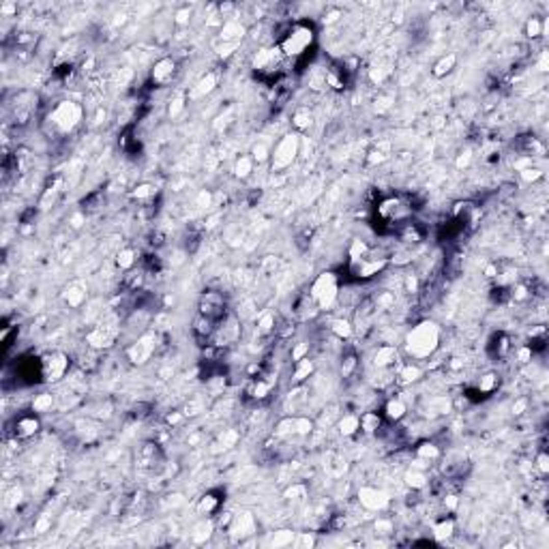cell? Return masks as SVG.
<instances>
[{"instance_id": "6da1fadb", "label": "cell", "mask_w": 549, "mask_h": 549, "mask_svg": "<svg viewBox=\"0 0 549 549\" xmlns=\"http://www.w3.org/2000/svg\"><path fill=\"white\" fill-rule=\"evenodd\" d=\"M440 346V328L433 322H421L406 335V352L408 356L423 360L429 358Z\"/></svg>"}, {"instance_id": "7a4b0ae2", "label": "cell", "mask_w": 549, "mask_h": 549, "mask_svg": "<svg viewBox=\"0 0 549 549\" xmlns=\"http://www.w3.org/2000/svg\"><path fill=\"white\" fill-rule=\"evenodd\" d=\"M313 39H316V33L309 24H303V22L294 24L283 35V39L279 41V51H281L283 56H292V58L303 56L305 51L311 47Z\"/></svg>"}, {"instance_id": "3957f363", "label": "cell", "mask_w": 549, "mask_h": 549, "mask_svg": "<svg viewBox=\"0 0 549 549\" xmlns=\"http://www.w3.org/2000/svg\"><path fill=\"white\" fill-rule=\"evenodd\" d=\"M82 116H84V110H82L80 103L65 99V101H58L56 103L54 110L49 112V118L47 120L56 127V131L71 133L82 122Z\"/></svg>"}, {"instance_id": "277c9868", "label": "cell", "mask_w": 549, "mask_h": 549, "mask_svg": "<svg viewBox=\"0 0 549 549\" xmlns=\"http://www.w3.org/2000/svg\"><path fill=\"white\" fill-rule=\"evenodd\" d=\"M300 150V136L296 133H287L279 140V144L275 146V150L271 152V170L273 172H283L292 165L298 157Z\"/></svg>"}, {"instance_id": "5b68a950", "label": "cell", "mask_w": 549, "mask_h": 549, "mask_svg": "<svg viewBox=\"0 0 549 549\" xmlns=\"http://www.w3.org/2000/svg\"><path fill=\"white\" fill-rule=\"evenodd\" d=\"M311 298L320 309H330L339 298V283L333 273H322L311 285Z\"/></svg>"}, {"instance_id": "8992f818", "label": "cell", "mask_w": 549, "mask_h": 549, "mask_svg": "<svg viewBox=\"0 0 549 549\" xmlns=\"http://www.w3.org/2000/svg\"><path fill=\"white\" fill-rule=\"evenodd\" d=\"M69 367V360L65 354H49L41 360V376L45 380H60L65 376V371Z\"/></svg>"}, {"instance_id": "52a82bcc", "label": "cell", "mask_w": 549, "mask_h": 549, "mask_svg": "<svg viewBox=\"0 0 549 549\" xmlns=\"http://www.w3.org/2000/svg\"><path fill=\"white\" fill-rule=\"evenodd\" d=\"M200 313L208 320H219L225 313V300L217 292H206L200 300Z\"/></svg>"}, {"instance_id": "ba28073f", "label": "cell", "mask_w": 549, "mask_h": 549, "mask_svg": "<svg viewBox=\"0 0 549 549\" xmlns=\"http://www.w3.org/2000/svg\"><path fill=\"white\" fill-rule=\"evenodd\" d=\"M384 266H386L384 257H380V260H374V257H360V260L350 262V271H352V275H356L358 279H369V277L378 275Z\"/></svg>"}, {"instance_id": "9c48e42d", "label": "cell", "mask_w": 549, "mask_h": 549, "mask_svg": "<svg viewBox=\"0 0 549 549\" xmlns=\"http://www.w3.org/2000/svg\"><path fill=\"white\" fill-rule=\"evenodd\" d=\"M358 500L369 511H384L388 506V495L376 487H362L358 491Z\"/></svg>"}, {"instance_id": "30bf717a", "label": "cell", "mask_w": 549, "mask_h": 549, "mask_svg": "<svg viewBox=\"0 0 549 549\" xmlns=\"http://www.w3.org/2000/svg\"><path fill=\"white\" fill-rule=\"evenodd\" d=\"M283 54L279 51V47H266V49H260L253 58V69L257 73H268L273 71L277 65H279V58Z\"/></svg>"}, {"instance_id": "8fae6325", "label": "cell", "mask_w": 549, "mask_h": 549, "mask_svg": "<svg viewBox=\"0 0 549 549\" xmlns=\"http://www.w3.org/2000/svg\"><path fill=\"white\" fill-rule=\"evenodd\" d=\"M174 73H176V60L174 58H161V60L154 63L150 80L154 82V84L165 86V84H170V82H172Z\"/></svg>"}, {"instance_id": "7c38bea8", "label": "cell", "mask_w": 549, "mask_h": 549, "mask_svg": "<svg viewBox=\"0 0 549 549\" xmlns=\"http://www.w3.org/2000/svg\"><path fill=\"white\" fill-rule=\"evenodd\" d=\"M152 350H154V337H142L127 350V356L131 358V362H144L152 354Z\"/></svg>"}, {"instance_id": "4fadbf2b", "label": "cell", "mask_w": 549, "mask_h": 549, "mask_svg": "<svg viewBox=\"0 0 549 549\" xmlns=\"http://www.w3.org/2000/svg\"><path fill=\"white\" fill-rule=\"evenodd\" d=\"M217 82H219V75L215 73V71H208L204 77L198 80V84H195L189 92V99H202L206 95H211V92L217 88Z\"/></svg>"}, {"instance_id": "5bb4252c", "label": "cell", "mask_w": 549, "mask_h": 549, "mask_svg": "<svg viewBox=\"0 0 549 549\" xmlns=\"http://www.w3.org/2000/svg\"><path fill=\"white\" fill-rule=\"evenodd\" d=\"M37 431H39V419L35 414L17 419V423H15V436L17 438H30V436H35Z\"/></svg>"}, {"instance_id": "9a60e30c", "label": "cell", "mask_w": 549, "mask_h": 549, "mask_svg": "<svg viewBox=\"0 0 549 549\" xmlns=\"http://www.w3.org/2000/svg\"><path fill=\"white\" fill-rule=\"evenodd\" d=\"M455 65H457V54H453V51H449V54H444L436 65H433L431 69V73L433 77H444V75H449L451 71L455 69Z\"/></svg>"}, {"instance_id": "2e32d148", "label": "cell", "mask_w": 549, "mask_h": 549, "mask_svg": "<svg viewBox=\"0 0 549 549\" xmlns=\"http://www.w3.org/2000/svg\"><path fill=\"white\" fill-rule=\"evenodd\" d=\"M245 35V26L238 24V22H225L223 28H221V41H230V43H241V39Z\"/></svg>"}, {"instance_id": "e0dca14e", "label": "cell", "mask_w": 549, "mask_h": 549, "mask_svg": "<svg viewBox=\"0 0 549 549\" xmlns=\"http://www.w3.org/2000/svg\"><path fill=\"white\" fill-rule=\"evenodd\" d=\"M63 298H65V303L69 307H80L86 300V290L82 287L80 283H71L65 292H63Z\"/></svg>"}, {"instance_id": "ac0fdd59", "label": "cell", "mask_w": 549, "mask_h": 549, "mask_svg": "<svg viewBox=\"0 0 549 549\" xmlns=\"http://www.w3.org/2000/svg\"><path fill=\"white\" fill-rule=\"evenodd\" d=\"M374 362L378 367H390L393 362H397V348L395 346H382L378 348L376 356H374Z\"/></svg>"}, {"instance_id": "d6986e66", "label": "cell", "mask_w": 549, "mask_h": 549, "mask_svg": "<svg viewBox=\"0 0 549 549\" xmlns=\"http://www.w3.org/2000/svg\"><path fill=\"white\" fill-rule=\"evenodd\" d=\"M384 414H386L388 421H401L403 416H406V403H403L399 397L388 399L386 406H384Z\"/></svg>"}, {"instance_id": "ffe728a7", "label": "cell", "mask_w": 549, "mask_h": 549, "mask_svg": "<svg viewBox=\"0 0 549 549\" xmlns=\"http://www.w3.org/2000/svg\"><path fill=\"white\" fill-rule=\"evenodd\" d=\"M358 429H360V416H356V414H344L339 419V431L344 436H354Z\"/></svg>"}, {"instance_id": "44dd1931", "label": "cell", "mask_w": 549, "mask_h": 549, "mask_svg": "<svg viewBox=\"0 0 549 549\" xmlns=\"http://www.w3.org/2000/svg\"><path fill=\"white\" fill-rule=\"evenodd\" d=\"M253 157H249V154H241V157L236 159L234 163V174L238 176V178H249L251 172H253Z\"/></svg>"}, {"instance_id": "7402d4cb", "label": "cell", "mask_w": 549, "mask_h": 549, "mask_svg": "<svg viewBox=\"0 0 549 549\" xmlns=\"http://www.w3.org/2000/svg\"><path fill=\"white\" fill-rule=\"evenodd\" d=\"M380 425H382V419H380L378 412H365V414H360V429L365 431V433H376Z\"/></svg>"}, {"instance_id": "603a6c76", "label": "cell", "mask_w": 549, "mask_h": 549, "mask_svg": "<svg viewBox=\"0 0 549 549\" xmlns=\"http://www.w3.org/2000/svg\"><path fill=\"white\" fill-rule=\"evenodd\" d=\"M217 509H219V498H217L215 493H206V495H202L200 502H198V511H200L202 515H211V513H215Z\"/></svg>"}, {"instance_id": "cb8c5ba5", "label": "cell", "mask_w": 549, "mask_h": 549, "mask_svg": "<svg viewBox=\"0 0 549 549\" xmlns=\"http://www.w3.org/2000/svg\"><path fill=\"white\" fill-rule=\"evenodd\" d=\"M453 530H455L453 519H442V521H438L436 526H433V536H436V541H447V538L453 534Z\"/></svg>"}, {"instance_id": "d4e9b609", "label": "cell", "mask_w": 549, "mask_h": 549, "mask_svg": "<svg viewBox=\"0 0 549 549\" xmlns=\"http://www.w3.org/2000/svg\"><path fill=\"white\" fill-rule=\"evenodd\" d=\"M311 371H313V362L309 360V358L296 360V365H294V382H303L305 378H309Z\"/></svg>"}, {"instance_id": "484cf974", "label": "cell", "mask_w": 549, "mask_h": 549, "mask_svg": "<svg viewBox=\"0 0 549 549\" xmlns=\"http://www.w3.org/2000/svg\"><path fill=\"white\" fill-rule=\"evenodd\" d=\"M543 30H545V22L541 17H530L526 22V37L528 39H536V37H541L543 35Z\"/></svg>"}, {"instance_id": "4316f807", "label": "cell", "mask_w": 549, "mask_h": 549, "mask_svg": "<svg viewBox=\"0 0 549 549\" xmlns=\"http://www.w3.org/2000/svg\"><path fill=\"white\" fill-rule=\"evenodd\" d=\"M416 455H419V459H425V461H433L440 455V449L436 447L433 442H423L421 447L416 449Z\"/></svg>"}, {"instance_id": "83f0119b", "label": "cell", "mask_w": 549, "mask_h": 549, "mask_svg": "<svg viewBox=\"0 0 549 549\" xmlns=\"http://www.w3.org/2000/svg\"><path fill=\"white\" fill-rule=\"evenodd\" d=\"M419 378H421L419 365H406V367L399 371V382H401V384H412V382H416Z\"/></svg>"}, {"instance_id": "f1b7e54d", "label": "cell", "mask_w": 549, "mask_h": 549, "mask_svg": "<svg viewBox=\"0 0 549 549\" xmlns=\"http://www.w3.org/2000/svg\"><path fill=\"white\" fill-rule=\"evenodd\" d=\"M406 483H408V487H412V489H423V487L427 485V476H425L423 472H419L416 468H412L406 474Z\"/></svg>"}, {"instance_id": "f546056e", "label": "cell", "mask_w": 549, "mask_h": 549, "mask_svg": "<svg viewBox=\"0 0 549 549\" xmlns=\"http://www.w3.org/2000/svg\"><path fill=\"white\" fill-rule=\"evenodd\" d=\"M51 406H54V397L49 393H43V395H37L33 401V410L35 412H49Z\"/></svg>"}, {"instance_id": "4dcf8cb0", "label": "cell", "mask_w": 549, "mask_h": 549, "mask_svg": "<svg viewBox=\"0 0 549 549\" xmlns=\"http://www.w3.org/2000/svg\"><path fill=\"white\" fill-rule=\"evenodd\" d=\"M116 264L122 268V271H129V268H133V264H136V253H133L131 249H122V251H118V255H116Z\"/></svg>"}, {"instance_id": "1f68e13d", "label": "cell", "mask_w": 549, "mask_h": 549, "mask_svg": "<svg viewBox=\"0 0 549 549\" xmlns=\"http://www.w3.org/2000/svg\"><path fill=\"white\" fill-rule=\"evenodd\" d=\"M311 431H313V421L311 419H307V416L294 419V433H298V436H309Z\"/></svg>"}, {"instance_id": "d6a6232c", "label": "cell", "mask_w": 549, "mask_h": 549, "mask_svg": "<svg viewBox=\"0 0 549 549\" xmlns=\"http://www.w3.org/2000/svg\"><path fill=\"white\" fill-rule=\"evenodd\" d=\"M292 125L298 131H305L309 125H311V114H309V110H298L294 114V118H292Z\"/></svg>"}, {"instance_id": "836d02e7", "label": "cell", "mask_w": 549, "mask_h": 549, "mask_svg": "<svg viewBox=\"0 0 549 549\" xmlns=\"http://www.w3.org/2000/svg\"><path fill=\"white\" fill-rule=\"evenodd\" d=\"M367 253H369V247L365 245V241H352V247H350V262L360 260V257H367Z\"/></svg>"}, {"instance_id": "e575fe53", "label": "cell", "mask_w": 549, "mask_h": 549, "mask_svg": "<svg viewBox=\"0 0 549 549\" xmlns=\"http://www.w3.org/2000/svg\"><path fill=\"white\" fill-rule=\"evenodd\" d=\"M330 328H333V333H335L339 339H348V337L352 335V324L348 322V320H341V318H339V320H335Z\"/></svg>"}, {"instance_id": "d590c367", "label": "cell", "mask_w": 549, "mask_h": 549, "mask_svg": "<svg viewBox=\"0 0 549 549\" xmlns=\"http://www.w3.org/2000/svg\"><path fill=\"white\" fill-rule=\"evenodd\" d=\"M275 433L279 438H283V436H290V433H294V419L292 416H285V419H281L277 423V429H275Z\"/></svg>"}, {"instance_id": "8d00e7d4", "label": "cell", "mask_w": 549, "mask_h": 549, "mask_svg": "<svg viewBox=\"0 0 549 549\" xmlns=\"http://www.w3.org/2000/svg\"><path fill=\"white\" fill-rule=\"evenodd\" d=\"M213 534V524L211 521H202L198 528H195V532H193V541H198V543H204L206 538H208Z\"/></svg>"}, {"instance_id": "74e56055", "label": "cell", "mask_w": 549, "mask_h": 549, "mask_svg": "<svg viewBox=\"0 0 549 549\" xmlns=\"http://www.w3.org/2000/svg\"><path fill=\"white\" fill-rule=\"evenodd\" d=\"M495 386H498V376H495V374H487L479 382V393H491Z\"/></svg>"}, {"instance_id": "f35d334b", "label": "cell", "mask_w": 549, "mask_h": 549, "mask_svg": "<svg viewBox=\"0 0 549 549\" xmlns=\"http://www.w3.org/2000/svg\"><path fill=\"white\" fill-rule=\"evenodd\" d=\"M294 541V532H290V530H279V532H275V536H273V547H283V545H290Z\"/></svg>"}, {"instance_id": "ab89813d", "label": "cell", "mask_w": 549, "mask_h": 549, "mask_svg": "<svg viewBox=\"0 0 549 549\" xmlns=\"http://www.w3.org/2000/svg\"><path fill=\"white\" fill-rule=\"evenodd\" d=\"M268 393H271V384H268V382H264V380H257L255 384H253V388H251V395H253L255 399H264Z\"/></svg>"}, {"instance_id": "60d3db41", "label": "cell", "mask_w": 549, "mask_h": 549, "mask_svg": "<svg viewBox=\"0 0 549 549\" xmlns=\"http://www.w3.org/2000/svg\"><path fill=\"white\" fill-rule=\"evenodd\" d=\"M251 157H253V161H266L268 157H271V152H268V146L266 144H255L253 146V152H251Z\"/></svg>"}, {"instance_id": "b9f144b4", "label": "cell", "mask_w": 549, "mask_h": 549, "mask_svg": "<svg viewBox=\"0 0 549 549\" xmlns=\"http://www.w3.org/2000/svg\"><path fill=\"white\" fill-rule=\"evenodd\" d=\"M185 110V97H176L174 101H170V108H168V116L170 118H176L178 114Z\"/></svg>"}, {"instance_id": "7bdbcfd3", "label": "cell", "mask_w": 549, "mask_h": 549, "mask_svg": "<svg viewBox=\"0 0 549 549\" xmlns=\"http://www.w3.org/2000/svg\"><path fill=\"white\" fill-rule=\"evenodd\" d=\"M519 174H521V178H524L526 182H534V180H538V178H543V172L538 170V168H532V165H530V168H526V170H521Z\"/></svg>"}, {"instance_id": "ee69618b", "label": "cell", "mask_w": 549, "mask_h": 549, "mask_svg": "<svg viewBox=\"0 0 549 549\" xmlns=\"http://www.w3.org/2000/svg\"><path fill=\"white\" fill-rule=\"evenodd\" d=\"M150 195H154L152 185H140V187H136V191H133V198H138V200H146Z\"/></svg>"}, {"instance_id": "f6af8a7d", "label": "cell", "mask_w": 549, "mask_h": 549, "mask_svg": "<svg viewBox=\"0 0 549 549\" xmlns=\"http://www.w3.org/2000/svg\"><path fill=\"white\" fill-rule=\"evenodd\" d=\"M273 328H275V318L271 313H266L260 322H257V330H260V333H271Z\"/></svg>"}, {"instance_id": "bcb514c9", "label": "cell", "mask_w": 549, "mask_h": 549, "mask_svg": "<svg viewBox=\"0 0 549 549\" xmlns=\"http://www.w3.org/2000/svg\"><path fill=\"white\" fill-rule=\"evenodd\" d=\"M386 75H388V69H384V67H374L369 71V77H371V82H376V84H382Z\"/></svg>"}, {"instance_id": "7dc6e473", "label": "cell", "mask_w": 549, "mask_h": 549, "mask_svg": "<svg viewBox=\"0 0 549 549\" xmlns=\"http://www.w3.org/2000/svg\"><path fill=\"white\" fill-rule=\"evenodd\" d=\"M236 47H238V43H230V41H223L221 45H215V49H217V54H219V56H230Z\"/></svg>"}, {"instance_id": "c3c4849f", "label": "cell", "mask_w": 549, "mask_h": 549, "mask_svg": "<svg viewBox=\"0 0 549 549\" xmlns=\"http://www.w3.org/2000/svg\"><path fill=\"white\" fill-rule=\"evenodd\" d=\"M305 354H309V344H298L294 350H292V360L296 362V360H303V358H307Z\"/></svg>"}, {"instance_id": "681fc988", "label": "cell", "mask_w": 549, "mask_h": 549, "mask_svg": "<svg viewBox=\"0 0 549 549\" xmlns=\"http://www.w3.org/2000/svg\"><path fill=\"white\" fill-rule=\"evenodd\" d=\"M236 440H238V433L236 431H225L223 436H221V447L223 449H232Z\"/></svg>"}, {"instance_id": "f907efd6", "label": "cell", "mask_w": 549, "mask_h": 549, "mask_svg": "<svg viewBox=\"0 0 549 549\" xmlns=\"http://www.w3.org/2000/svg\"><path fill=\"white\" fill-rule=\"evenodd\" d=\"M390 106H393L390 97H378L376 99V112H386V110H390Z\"/></svg>"}, {"instance_id": "816d5d0a", "label": "cell", "mask_w": 549, "mask_h": 549, "mask_svg": "<svg viewBox=\"0 0 549 549\" xmlns=\"http://www.w3.org/2000/svg\"><path fill=\"white\" fill-rule=\"evenodd\" d=\"M354 367H356V358H354V356H348V358L344 360V365H341V374H344V376H350L352 371H354Z\"/></svg>"}, {"instance_id": "f5cc1de1", "label": "cell", "mask_w": 549, "mask_h": 549, "mask_svg": "<svg viewBox=\"0 0 549 549\" xmlns=\"http://www.w3.org/2000/svg\"><path fill=\"white\" fill-rule=\"evenodd\" d=\"M536 468L541 470V474H547V472H549V457H547V453H541V455H538Z\"/></svg>"}, {"instance_id": "db71d44e", "label": "cell", "mask_w": 549, "mask_h": 549, "mask_svg": "<svg viewBox=\"0 0 549 549\" xmlns=\"http://www.w3.org/2000/svg\"><path fill=\"white\" fill-rule=\"evenodd\" d=\"M211 202H213V195L208 191H200V195H198V206L200 208H208Z\"/></svg>"}, {"instance_id": "11a10c76", "label": "cell", "mask_w": 549, "mask_h": 549, "mask_svg": "<svg viewBox=\"0 0 549 549\" xmlns=\"http://www.w3.org/2000/svg\"><path fill=\"white\" fill-rule=\"evenodd\" d=\"M470 161H472V152H470V150L461 152L459 157H457V168H459V170H461V168H468Z\"/></svg>"}, {"instance_id": "9f6ffc18", "label": "cell", "mask_w": 549, "mask_h": 549, "mask_svg": "<svg viewBox=\"0 0 549 549\" xmlns=\"http://www.w3.org/2000/svg\"><path fill=\"white\" fill-rule=\"evenodd\" d=\"M517 358H519L521 362H530V360H532V348H530V346L521 348L519 352H517Z\"/></svg>"}, {"instance_id": "6f0895ef", "label": "cell", "mask_w": 549, "mask_h": 549, "mask_svg": "<svg viewBox=\"0 0 549 549\" xmlns=\"http://www.w3.org/2000/svg\"><path fill=\"white\" fill-rule=\"evenodd\" d=\"M189 17H191V11H189V9H182V11L176 13V24H180V26H182V24H187V22H189Z\"/></svg>"}, {"instance_id": "680465c9", "label": "cell", "mask_w": 549, "mask_h": 549, "mask_svg": "<svg viewBox=\"0 0 549 549\" xmlns=\"http://www.w3.org/2000/svg\"><path fill=\"white\" fill-rule=\"evenodd\" d=\"M384 159H386V154L382 150H371L369 152V163H382Z\"/></svg>"}, {"instance_id": "91938a15", "label": "cell", "mask_w": 549, "mask_h": 549, "mask_svg": "<svg viewBox=\"0 0 549 549\" xmlns=\"http://www.w3.org/2000/svg\"><path fill=\"white\" fill-rule=\"evenodd\" d=\"M528 408V399H517L513 403V414H524V410Z\"/></svg>"}, {"instance_id": "94428289", "label": "cell", "mask_w": 549, "mask_h": 549, "mask_svg": "<svg viewBox=\"0 0 549 549\" xmlns=\"http://www.w3.org/2000/svg\"><path fill=\"white\" fill-rule=\"evenodd\" d=\"M444 504H447L451 511H455V509H457V504H459L457 495H447V500H444Z\"/></svg>"}, {"instance_id": "6125c7cd", "label": "cell", "mask_w": 549, "mask_h": 549, "mask_svg": "<svg viewBox=\"0 0 549 549\" xmlns=\"http://www.w3.org/2000/svg\"><path fill=\"white\" fill-rule=\"evenodd\" d=\"M339 15H341L339 11H330V13H326V15H324V24H333V22H337Z\"/></svg>"}, {"instance_id": "be15d7a7", "label": "cell", "mask_w": 549, "mask_h": 549, "mask_svg": "<svg viewBox=\"0 0 549 549\" xmlns=\"http://www.w3.org/2000/svg\"><path fill=\"white\" fill-rule=\"evenodd\" d=\"M485 275H487V277H489V279H493V277H498V266H495V264H489V266H487V268H485Z\"/></svg>"}]
</instances>
